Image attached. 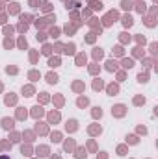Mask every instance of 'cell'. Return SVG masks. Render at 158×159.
Listing matches in <instances>:
<instances>
[{
  "label": "cell",
  "mask_w": 158,
  "mask_h": 159,
  "mask_svg": "<svg viewBox=\"0 0 158 159\" xmlns=\"http://www.w3.org/2000/svg\"><path fill=\"white\" fill-rule=\"evenodd\" d=\"M0 159H9L7 156H0Z\"/></svg>",
  "instance_id": "obj_1"
}]
</instances>
